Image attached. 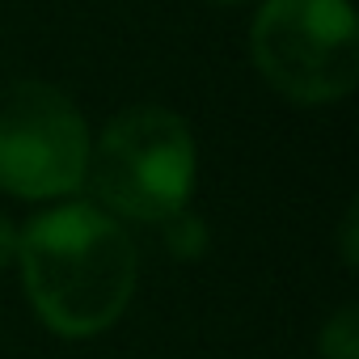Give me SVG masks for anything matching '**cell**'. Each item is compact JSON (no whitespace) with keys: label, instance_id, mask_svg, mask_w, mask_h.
<instances>
[{"label":"cell","instance_id":"1","mask_svg":"<svg viewBox=\"0 0 359 359\" xmlns=\"http://www.w3.org/2000/svg\"><path fill=\"white\" fill-rule=\"evenodd\" d=\"M39 321L60 338L106 334L131 304L140 258L97 203H60L22 229L18 258Z\"/></svg>","mask_w":359,"mask_h":359},{"label":"cell","instance_id":"2","mask_svg":"<svg viewBox=\"0 0 359 359\" xmlns=\"http://www.w3.org/2000/svg\"><path fill=\"white\" fill-rule=\"evenodd\" d=\"M199 177V148L182 114L165 106H127L89 148L97 208L114 220L165 224L187 212Z\"/></svg>","mask_w":359,"mask_h":359},{"label":"cell","instance_id":"3","mask_svg":"<svg viewBox=\"0 0 359 359\" xmlns=\"http://www.w3.org/2000/svg\"><path fill=\"white\" fill-rule=\"evenodd\" d=\"M262 81L296 106L342 102L359 85V18L351 0H262L250 26Z\"/></svg>","mask_w":359,"mask_h":359},{"label":"cell","instance_id":"4","mask_svg":"<svg viewBox=\"0 0 359 359\" xmlns=\"http://www.w3.org/2000/svg\"><path fill=\"white\" fill-rule=\"evenodd\" d=\"M89 123L47 81H18L0 93V191L47 203L68 199L89 173Z\"/></svg>","mask_w":359,"mask_h":359},{"label":"cell","instance_id":"5","mask_svg":"<svg viewBox=\"0 0 359 359\" xmlns=\"http://www.w3.org/2000/svg\"><path fill=\"white\" fill-rule=\"evenodd\" d=\"M317 355L321 359H359V309L342 304L334 317H325L317 334Z\"/></svg>","mask_w":359,"mask_h":359},{"label":"cell","instance_id":"6","mask_svg":"<svg viewBox=\"0 0 359 359\" xmlns=\"http://www.w3.org/2000/svg\"><path fill=\"white\" fill-rule=\"evenodd\" d=\"M165 237H169L173 258H199L203 245H208L203 220H199V216H187V212H177L173 220H165Z\"/></svg>","mask_w":359,"mask_h":359},{"label":"cell","instance_id":"7","mask_svg":"<svg viewBox=\"0 0 359 359\" xmlns=\"http://www.w3.org/2000/svg\"><path fill=\"white\" fill-rule=\"evenodd\" d=\"M18 241H22V229H18L5 212H0V271L18 258Z\"/></svg>","mask_w":359,"mask_h":359},{"label":"cell","instance_id":"8","mask_svg":"<svg viewBox=\"0 0 359 359\" xmlns=\"http://www.w3.org/2000/svg\"><path fill=\"white\" fill-rule=\"evenodd\" d=\"M355 220H359V208L351 203L346 216H342V262H346V266H355V258H359V250H355V229H359V224H355Z\"/></svg>","mask_w":359,"mask_h":359},{"label":"cell","instance_id":"9","mask_svg":"<svg viewBox=\"0 0 359 359\" xmlns=\"http://www.w3.org/2000/svg\"><path fill=\"white\" fill-rule=\"evenodd\" d=\"M216 5H250V0H216Z\"/></svg>","mask_w":359,"mask_h":359}]
</instances>
